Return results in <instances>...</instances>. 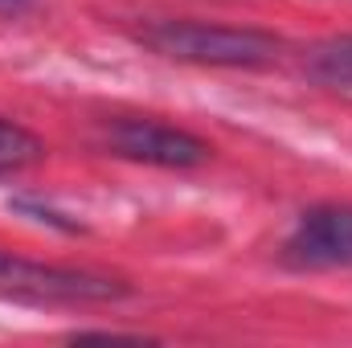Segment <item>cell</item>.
I'll use <instances>...</instances> for the list:
<instances>
[{
    "label": "cell",
    "mask_w": 352,
    "mask_h": 348,
    "mask_svg": "<svg viewBox=\"0 0 352 348\" xmlns=\"http://www.w3.org/2000/svg\"><path fill=\"white\" fill-rule=\"evenodd\" d=\"M160 58L188 62V66H230L254 70L270 66L283 54V41L263 29H234V25H205V21H152L135 33Z\"/></svg>",
    "instance_id": "cell-1"
},
{
    "label": "cell",
    "mask_w": 352,
    "mask_h": 348,
    "mask_svg": "<svg viewBox=\"0 0 352 348\" xmlns=\"http://www.w3.org/2000/svg\"><path fill=\"white\" fill-rule=\"evenodd\" d=\"M37 160H45L41 135H33L29 127H21L12 119H0V173H21Z\"/></svg>",
    "instance_id": "cell-6"
},
{
    "label": "cell",
    "mask_w": 352,
    "mask_h": 348,
    "mask_svg": "<svg viewBox=\"0 0 352 348\" xmlns=\"http://www.w3.org/2000/svg\"><path fill=\"white\" fill-rule=\"evenodd\" d=\"M278 254L295 270L352 266V205H316L299 213Z\"/></svg>",
    "instance_id": "cell-4"
},
{
    "label": "cell",
    "mask_w": 352,
    "mask_h": 348,
    "mask_svg": "<svg viewBox=\"0 0 352 348\" xmlns=\"http://www.w3.org/2000/svg\"><path fill=\"white\" fill-rule=\"evenodd\" d=\"M123 295H127V287L111 274L29 262L0 250V299H21V303H115Z\"/></svg>",
    "instance_id": "cell-2"
},
{
    "label": "cell",
    "mask_w": 352,
    "mask_h": 348,
    "mask_svg": "<svg viewBox=\"0 0 352 348\" xmlns=\"http://www.w3.org/2000/svg\"><path fill=\"white\" fill-rule=\"evenodd\" d=\"M303 74L316 87L328 90H352V37H328L307 50Z\"/></svg>",
    "instance_id": "cell-5"
},
{
    "label": "cell",
    "mask_w": 352,
    "mask_h": 348,
    "mask_svg": "<svg viewBox=\"0 0 352 348\" xmlns=\"http://www.w3.org/2000/svg\"><path fill=\"white\" fill-rule=\"evenodd\" d=\"M29 0H0V12H21Z\"/></svg>",
    "instance_id": "cell-7"
},
{
    "label": "cell",
    "mask_w": 352,
    "mask_h": 348,
    "mask_svg": "<svg viewBox=\"0 0 352 348\" xmlns=\"http://www.w3.org/2000/svg\"><path fill=\"white\" fill-rule=\"evenodd\" d=\"M102 148L119 160L148 168H197L209 160V144L176 123L148 115H115L102 123Z\"/></svg>",
    "instance_id": "cell-3"
}]
</instances>
